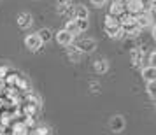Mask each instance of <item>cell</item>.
Listing matches in <instances>:
<instances>
[{
    "mask_svg": "<svg viewBox=\"0 0 156 135\" xmlns=\"http://www.w3.org/2000/svg\"><path fill=\"white\" fill-rule=\"evenodd\" d=\"M9 74V67L7 65H0V81H4V77Z\"/></svg>",
    "mask_w": 156,
    "mask_h": 135,
    "instance_id": "obj_24",
    "label": "cell"
},
{
    "mask_svg": "<svg viewBox=\"0 0 156 135\" xmlns=\"http://www.w3.org/2000/svg\"><path fill=\"white\" fill-rule=\"evenodd\" d=\"M125 12V4L123 2H111V7H109V14L111 16H118Z\"/></svg>",
    "mask_w": 156,
    "mask_h": 135,
    "instance_id": "obj_13",
    "label": "cell"
},
{
    "mask_svg": "<svg viewBox=\"0 0 156 135\" xmlns=\"http://www.w3.org/2000/svg\"><path fill=\"white\" fill-rule=\"evenodd\" d=\"M112 2H123V0H112Z\"/></svg>",
    "mask_w": 156,
    "mask_h": 135,
    "instance_id": "obj_32",
    "label": "cell"
},
{
    "mask_svg": "<svg viewBox=\"0 0 156 135\" xmlns=\"http://www.w3.org/2000/svg\"><path fill=\"white\" fill-rule=\"evenodd\" d=\"M118 21H119V27H121V28H128V27L135 25V16L125 11L123 14L118 16Z\"/></svg>",
    "mask_w": 156,
    "mask_h": 135,
    "instance_id": "obj_8",
    "label": "cell"
},
{
    "mask_svg": "<svg viewBox=\"0 0 156 135\" xmlns=\"http://www.w3.org/2000/svg\"><path fill=\"white\" fill-rule=\"evenodd\" d=\"M146 90H147L149 97H151L153 100H156V81H149L147 86H146Z\"/></svg>",
    "mask_w": 156,
    "mask_h": 135,
    "instance_id": "obj_21",
    "label": "cell"
},
{
    "mask_svg": "<svg viewBox=\"0 0 156 135\" xmlns=\"http://www.w3.org/2000/svg\"><path fill=\"white\" fill-rule=\"evenodd\" d=\"M4 88H5V86H4V83H2V81H0V97L4 95Z\"/></svg>",
    "mask_w": 156,
    "mask_h": 135,
    "instance_id": "obj_30",
    "label": "cell"
},
{
    "mask_svg": "<svg viewBox=\"0 0 156 135\" xmlns=\"http://www.w3.org/2000/svg\"><path fill=\"white\" fill-rule=\"evenodd\" d=\"M125 125H126V123H125V118H123V116H119V114H118V116H112V118H111V121H109V128L112 130L114 133H119V132H123V130H125Z\"/></svg>",
    "mask_w": 156,
    "mask_h": 135,
    "instance_id": "obj_5",
    "label": "cell"
},
{
    "mask_svg": "<svg viewBox=\"0 0 156 135\" xmlns=\"http://www.w3.org/2000/svg\"><path fill=\"white\" fill-rule=\"evenodd\" d=\"M130 62L135 69H142L144 67V51L140 48H133L130 51Z\"/></svg>",
    "mask_w": 156,
    "mask_h": 135,
    "instance_id": "obj_2",
    "label": "cell"
},
{
    "mask_svg": "<svg viewBox=\"0 0 156 135\" xmlns=\"http://www.w3.org/2000/svg\"><path fill=\"white\" fill-rule=\"evenodd\" d=\"M63 30H67V32H69L72 37L77 35L79 30H77V25H76V20H69V21L65 23V28H63Z\"/></svg>",
    "mask_w": 156,
    "mask_h": 135,
    "instance_id": "obj_19",
    "label": "cell"
},
{
    "mask_svg": "<svg viewBox=\"0 0 156 135\" xmlns=\"http://www.w3.org/2000/svg\"><path fill=\"white\" fill-rule=\"evenodd\" d=\"M37 35H39V39L42 41V44L44 42H49L51 39H53V32H51V28H41L39 32H37Z\"/></svg>",
    "mask_w": 156,
    "mask_h": 135,
    "instance_id": "obj_18",
    "label": "cell"
},
{
    "mask_svg": "<svg viewBox=\"0 0 156 135\" xmlns=\"http://www.w3.org/2000/svg\"><path fill=\"white\" fill-rule=\"evenodd\" d=\"M55 41H56L60 46H70L74 42V37L67 32V30H58L56 34H55Z\"/></svg>",
    "mask_w": 156,
    "mask_h": 135,
    "instance_id": "obj_6",
    "label": "cell"
},
{
    "mask_svg": "<svg viewBox=\"0 0 156 135\" xmlns=\"http://www.w3.org/2000/svg\"><path fill=\"white\" fill-rule=\"evenodd\" d=\"M90 88H91V93H98L102 86H100L98 83H95V81H93V83H90Z\"/></svg>",
    "mask_w": 156,
    "mask_h": 135,
    "instance_id": "obj_26",
    "label": "cell"
},
{
    "mask_svg": "<svg viewBox=\"0 0 156 135\" xmlns=\"http://www.w3.org/2000/svg\"><path fill=\"white\" fill-rule=\"evenodd\" d=\"M11 132H12L11 135H28V128L23 125V121H20L11 125Z\"/></svg>",
    "mask_w": 156,
    "mask_h": 135,
    "instance_id": "obj_14",
    "label": "cell"
},
{
    "mask_svg": "<svg viewBox=\"0 0 156 135\" xmlns=\"http://www.w3.org/2000/svg\"><path fill=\"white\" fill-rule=\"evenodd\" d=\"M58 12L63 16H70V20H74V5L70 4H58Z\"/></svg>",
    "mask_w": 156,
    "mask_h": 135,
    "instance_id": "obj_17",
    "label": "cell"
},
{
    "mask_svg": "<svg viewBox=\"0 0 156 135\" xmlns=\"http://www.w3.org/2000/svg\"><path fill=\"white\" fill-rule=\"evenodd\" d=\"M23 102L34 104V105H37V107L42 105V100H41V97H39V95H35L34 91H27V93H25V100H23Z\"/></svg>",
    "mask_w": 156,
    "mask_h": 135,
    "instance_id": "obj_15",
    "label": "cell"
},
{
    "mask_svg": "<svg viewBox=\"0 0 156 135\" xmlns=\"http://www.w3.org/2000/svg\"><path fill=\"white\" fill-rule=\"evenodd\" d=\"M25 46H27L32 53H37V51L42 48V41L39 39L37 34H30V35L25 37Z\"/></svg>",
    "mask_w": 156,
    "mask_h": 135,
    "instance_id": "obj_1",
    "label": "cell"
},
{
    "mask_svg": "<svg viewBox=\"0 0 156 135\" xmlns=\"http://www.w3.org/2000/svg\"><path fill=\"white\" fill-rule=\"evenodd\" d=\"M41 107L34 105V104H28V102H23L21 104V111H23V116H28V118H35L37 112H39Z\"/></svg>",
    "mask_w": 156,
    "mask_h": 135,
    "instance_id": "obj_9",
    "label": "cell"
},
{
    "mask_svg": "<svg viewBox=\"0 0 156 135\" xmlns=\"http://www.w3.org/2000/svg\"><path fill=\"white\" fill-rule=\"evenodd\" d=\"M93 70L97 72V74H105V72L109 70V62L104 60V58L95 60V63H93Z\"/></svg>",
    "mask_w": 156,
    "mask_h": 135,
    "instance_id": "obj_11",
    "label": "cell"
},
{
    "mask_svg": "<svg viewBox=\"0 0 156 135\" xmlns=\"http://www.w3.org/2000/svg\"><path fill=\"white\" fill-rule=\"evenodd\" d=\"M76 46H77V49L81 51L83 55H84V53L90 55V53H93V51L97 49V41H95V39H81Z\"/></svg>",
    "mask_w": 156,
    "mask_h": 135,
    "instance_id": "obj_3",
    "label": "cell"
},
{
    "mask_svg": "<svg viewBox=\"0 0 156 135\" xmlns=\"http://www.w3.org/2000/svg\"><path fill=\"white\" fill-rule=\"evenodd\" d=\"M0 135H5V132H0Z\"/></svg>",
    "mask_w": 156,
    "mask_h": 135,
    "instance_id": "obj_33",
    "label": "cell"
},
{
    "mask_svg": "<svg viewBox=\"0 0 156 135\" xmlns=\"http://www.w3.org/2000/svg\"><path fill=\"white\" fill-rule=\"evenodd\" d=\"M58 4H70V0H58Z\"/></svg>",
    "mask_w": 156,
    "mask_h": 135,
    "instance_id": "obj_31",
    "label": "cell"
},
{
    "mask_svg": "<svg viewBox=\"0 0 156 135\" xmlns=\"http://www.w3.org/2000/svg\"><path fill=\"white\" fill-rule=\"evenodd\" d=\"M147 62H149V65H151V67H156V51H153V53L149 55Z\"/></svg>",
    "mask_w": 156,
    "mask_h": 135,
    "instance_id": "obj_25",
    "label": "cell"
},
{
    "mask_svg": "<svg viewBox=\"0 0 156 135\" xmlns=\"http://www.w3.org/2000/svg\"><path fill=\"white\" fill-rule=\"evenodd\" d=\"M23 125L32 130V128H35V118H28V116H25V119H23Z\"/></svg>",
    "mask_w": 156,
    "mask_h": 135,
    "instance_id": "obj_23",
    "label": "cell"
},
{
    "mask_svg": "<svg viewBox=\"0 0 156 135\" xmlns=\"http://www.w3.org/2000/svg\"><path fill=\"white\" fill-rule=\"evenodd\" d=\"M135 25L139 28H147V27H153V14L151 12H140V14L135 16Z\"/></svg>",
    "mask_w": 156,
    "mask_h": 135,
    "instance_id": "obj_4",
    "label": "cell"
},
{
    "mask_svg": "<svg viewBox=\"0 0 156 135\" xmlns=\"http://www.w3.org/2000/svg\"><path fill=\"white\" fill-rule=\"evenodd\" d=\"M90 18V12L84 5H77L74 7V20H88Z\"/></svg>",
    "mask_w": 156,
    "mask_h": 135,
    "instance_id": "obj_16",
    "label": "cell"
},
{
    "mask_svg": "<svg viewBox=\"0 0 156 135\" xmlns=\"http://www.w3.org/2000/svg\"><path fill=\"white\" fill-rule=\"evenodd\" d=\"M90 2H91V4L95 5V7H102V5H105V2H107V0H90Z\"/></svg>",
    "mask_w": 156,
    "mask_h": 135,
    "instance_id": "obj_27",
    "label": "cell"
},
{
    "mask_svg": "<svg viewBox=\"0 0 156 135\" xmlns=\"http://www.w3.org/2000/svg\"><path fill=\"white\" fill-rule=\"evenodd\" d=\"M151 34H153V39L156 41V25H153V28H151Z\"/></svg>",
    "mask_w": 156,
    "mask_h": 135,
    "instance_id": "obj_29",
    "label": "cell"
},
{
    "mask_svg": "<svg viewBox=\"0 0 156 135\" xmlns=\"http://www.w3.org/2000/svg\"><path fill=\"white\" fill-rule=\"evenodd\" d=\"M151 14L156 16V0H153V2H151Z\"/></svg>",
    "mask_w": 156,
    "mask_h": 135,
    "instance_id": "obj_28",
    "label": "cell"
},
{
    "mask_svg": "<svg viewBox=\"0 0 156 135\" xmlns=\"http://www.w3.org/2000/svg\"><path fill=\"white\" fill-rule=\"evenodd\" d=\"M67 56L70 62H81V56H83V53L77 49V46H67Z\"/></svg>",
    "mask_w": 156,
    "mask_h": 135,
    "instance_id": "obj_10",
    "label": "cell"
},
{
    "mask_svg": "<svg viewBox=\"0 0 156 135\" xmlns=\"http://www.w3.org/2000/svg\"><path fill=\"white\" fill-rule=\"evenodd\" d=\"M142 77H144L146 83H149V81H156V67H151V65L142 67Z\"/></svg>",
    "mask_w": 156,
    "mask_h": 135,
    "instance_id": "obj_12",
    "label": "cell"
},
{
    "mask_svg": "<svg viewBox=\"0 0 156 135\" xmlns=\"http://www.w3.org/2000/svg\"><path fill=\"white\" fill-rule=\"evenodd\" d=\"M28 135H51V130L48 126H35L28 130Z\"/></svg>",
    "mask_w": 156,
    "mask_h": 135,
    "instance_id": "obj_20",
    "label": "cell"
},
{
    "mask_svg": "<svg viewBox=\"0 0 156 135\" xmlns=\"http://www.w3.org/2000/svg\"><path fill=\"white\" fill-rule=\"evenodd\" d=\"M76 25H77V30H79V34H81V32H86L88 30L90 21L88 20H76Z\"/></svg>",
    "mask_w": 156,
    "mask_h": 135,
    "instance_id": "obj_22",
    "label": "cell"
},
{
    "mask_svg": "<svg viewBox=\"0 0 156 135\" xmlns=\"http://www.w3.org/2000/svg\"><path fill=\"white\" fill-rule=\"evenodd\" d=\"M16 20H18V27H20V28H23V30L30 28V27L34 25V16L30 14V12H20Z\"/></svg>",
    "mask_w": 156,
    "mask_h": 135,
    "instance_id": "obj_7",
    "label": "cell"
}]
</instances>
